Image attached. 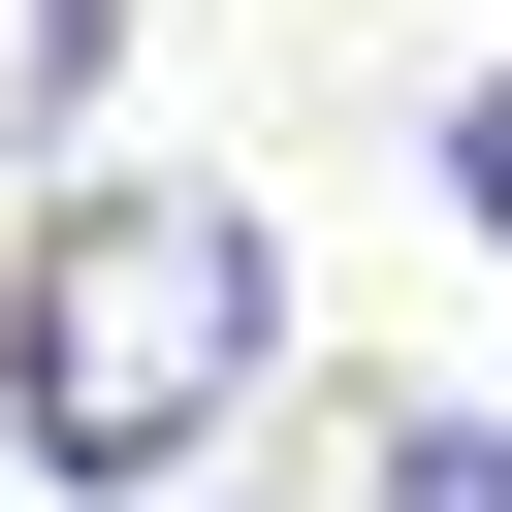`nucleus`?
<instances>
[{
	"label": "nucleus",
	"instance_id": "nucleus-1",
	"mask_svg": "<svg viewBox=\"0 0 512 512\" xmlns=\"http://www.w3.org/2000/svg\"><path fill=\"white\" fill-rule=\"evenodd\" d=\"M256 352H288V256H256L224 192H64L32 288H0V416H32V480H96V512L192 480Z\"/></svg>",
	"mask_w": 512,
	"mask_h": 512
},
{
	"label": "nucleus",
	"instance_id": "nucleus-2",
	"mask_svg": "<svg viewBox=\"0 0 512 512\" xmlns=\"http://www.w3.org/2000/svg\"><path fill=\"white\" fill-rule=\"evenodd\" d=\"M384 512H512V416H384Z\"/></svg>",
	"mask_w": 512,
	"mask_h": 512
},
{
	"label": "nucleus",
	"instance_id": "nucleus-3",
	"mask_svg": "<svg viewBox=\"0 0 512 512\" xmlns=\"http://www.w3.org/2000/svg\"><path fill=\"white\" fill-rule=\"evenodd\" d=\"M96 96V0H0V128H64Z\"/></svg>",
	"mask_w": 512,
	"mask_h": 512
},
{
	"label": "nucleus",
	"instance_id": "nucleus-4",
	"mask_svg": "<svg viewBox=\"0 0 512 512\" xmlns=\"http://www.w3.org/2000/svg\"><path fill=\"white\" fill-rule=\"evenodd\" d=\"M448 192H480V256H512V64H480V96H448Z\"/></svg>",
	"mask_w": 512,
	"mask_h": 512
}]
</instances>
